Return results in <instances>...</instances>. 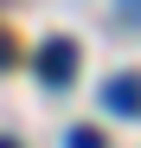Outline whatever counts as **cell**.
Instances as JSON below:
<instances>
[{
	"label": "cell",
	"instance_id": "obj_5",
	"mask_svg": "<svg viewBox=\"0 0 141 148\" xmlns=\"http://www.w3.org/2000/svg\"><path fill=\"white\" fill-rule=\"evenodd\" d=\"M7 64H13V39L0 32V71H7Z\"/></svg>",
	"mask_w": 141,
	"mask_h": 148
},
{
	"label": "cell",
	"instance_id": "obj_1",
	"mask_svg": "<svg viewBox=\"0 0 141 148\" xmlns=\"http://www.w3.org/2000/svg\"><path fill=\"white\" fill-rule=\"evenodd\" d=\"M39 77L52 84V90H64L70 77H77V45H70V39H52V45L39 52Z\"/></svg>",
	"mask_w": 141,
	"mask_h": 148
},
{
	"label": "cell",
	"instance_id": "obj_4",
	"mask_svg": "<svg viewBox=\"0 0 141 148\" xmlns=\"http://www.w3.org/2000/svg\"><path fill=\"white\" fill-rule=\"evenodd\" d=\"M115 13H122L128 26H141V0H115Z\"/></svg>",
	"mask_w": 141,
	"mask_h": 148
},
{
	"label": "cell",
	"instance_id": "obj_2",
	"mask_svg": "<svg viewBox=\"0 0 141 148\" xmlns=\"http://www.w3.org/2000/svg\"><path fill=\"white\" fill-rule=\"evenodd\" d=\"M103 110L141 116V71H115V77H103Z\"/></svg>",
	"mask_w": 141,
	"mask_h": 148
},
{
	"label": "cell",
	"instance_id": "obj_3",
	"mask_svg": "<svg viewBox=\"0 0 141 148\" xmlns=\"http://www.w3.org/2000/svg\"><path fill=\"white\" fill-rule=\"evenodd\" d=\"M64 148H109V142H103V129H70Z\"/></svg>",
	"mask_w": 141,
	"mask_h": 148
},
{
	"label": "cell",
	"instance_id": "obj_6",
	"mask_svg": "<svg viewBox=\"0 0 141 148\" xmlns=\"http://www.w3.org/2000/svg\"><path fill=\"white\" fill-rule=\"evenodd\" d=\"M0 148H19V142H13V135H0Z\"/></svg>",
	"mask_w": 141,
	"mask_h": 148
}]
</instances>
